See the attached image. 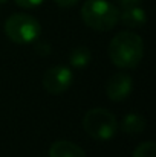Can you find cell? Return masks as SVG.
Returning a JSON list of instances; mask_svg holds the SVG:
<instances>
[{
  "mask_svg": "<svg viewBox=\"0 0 156 157\" xmlns=\"http://www.w3.org/2000/svg\"><path fill=\"white\" fill-rule=\"evenodd\" d=\"M121 9H127V8H133V6H141L142 0H118Z\"/></svg>",
  "mask_w": 156,
  "mask_h": 157,
  "instance_id": "13",
  "label": "cell"
},
{
  "mask_svg": "<svg viewBox=\"0 0 156 157\" xmlns=\"http://www.w3.org/2000/svg\"><path fill=\"white\" fill-rule=\"evenodd\" d=\"M74 81V73L66 66H52L43 75V87L51 95L64 93Z\"/></svg>",
  "mask_w": 156,
  "mask_h": 157,
  "instance_id": "5",
  "label": "cell"
},
{
  "mask_svg": "<svg viewBox=\"0 0 156 157\" xmlns=\"http://www.w3.org/2000/svg\"><path fill=\"white\" fill-rule=\"evenodd\" d=\"M37 52L40 53V55H46V53L51 52V48H49L48 43H38L37 44Z\"/></svg>",
  "mask_w": 156,
  "mask_h": 157,
  "instance_id": "14",
  "label": "cell"
},
{
  "mask_svg": "<svg viewBox=\"0 0 156 157\" xmlns=\"http://www.w3.org/2000/svg\"><path fill=\"white\" fill-rule=\"evenodd\" d=\"M83 128L92 139L107 140L116 134L118 121L106 108H92L83 117Z\"/></svg>",
  "mask_w": 156,
  "mask_h": 157,
  "instance_id": "4",
  "label": "cell"
},
{
  "mask_svg": "<svg viewBox=\"0 0 156 157\" xmlns=\"http://www.w3.org/2000/svg\"><path fill=\"white\" fill-rule=\"evenodd\" d=\"M133 89V81L126 73H115L109 78L106 84V93L112 101H122L126 99Z\"/></svg>",
  "mask_w": 156,
  "mask_h": 157,
  "instance_id": "6",
  "label": "cell"
},
{
  "mask_svg": "<svg viewBox=\"0 0 156 157\" xmlns=\"http://www.w3.org/2000/svg\"><path fill=\"white\" fill-rule=\"evenodd\" d=\"M80 15L84 25L100 32L113 29L119 21V9L107 0H86Z\"/></svg>",
  "mask_w": 156,
  "mask_h": 157,
  "instance_id": "2",
  "label": "cell"
},
{
  "mask_svg": "<svg viewBox=\"0 0 156 157\" xmlns=\"http://www.w3.org/2000/svg\"><path fill=\"white\" fill-rule=\"evenodd\" d=\"M156 154V145L155 142H152V140H149V142H144V144H141L136 150H135V153H133V157H155Z\"/></svg>",
  "mask_w": 156,
  "mask_h": 157,
  "instance_id": "11",
  "label": "cell"
},
{
  "mask_svg": "<svg viewBox=\"0 0 156 157\" xmlns=\"http://www.w3.org/2000/svg\"><path fill=\"white\" fill-rule=\"evenodd\" d=\"M92 59V53L90 51L86 48V46H78L75 49L70 51V55H69V61L74 67L77 69H83L86 67Z\"/></svg>",
  "mask_w": 156,
  "mask_h": 157,
  "instance_id": "10",
  "label": "cell"
},
{
  "mask_svg": "<svg viewBox=\"0 0 156 157\" xmlns=\"http://www.w3.org/2000/svg\"><path fill=\"white\" fill-rule=\"evenodd\" d=\"M119 20L124 26L129 28H139L144 26L147 21V14L141 6H133L127 9H121L119 12Z\"/></svg>",
  "mask_w": 156,
  "mask_h": 157,
  "instance_id": "8",
  "label": "cell"
},
{
  "mask_svg": "<svg viewBox=\"0 0 156 157\" xmlns=\"http://www.w3.org/2000/svg\"><path fill=\"white\" fill-rule=\"evenodd\" d=\"M8 0H0V5H3V3H6Z\"/></svg>",
  "mask_w": 156,
  "mask_h": 157,
  "instance_id": "16",
  "label": "cell"
},
{
  "mask_svg": "<svg viewBox=\"0 0 156 157\" xmlns=\"http://www.w3.org/2000/svg\"><path fill=\"white\" fill-rule=\"evenodd\" d=\"M49 157H86L83 148L70 140H57L49 148Z\"/></svg>",
  "mask_w": 156,
  "mask_h": 157,
  "instance_id": "7",
  "label": "cell"
},
{
  "mask_svg": "<svg viewBox=\"0 0 156 157\" xmlns=\"http://www.w3.org/2000/svg\"><path fill=\"white\" fill-rule=\"evenodd\" d=\"M42 26L29 14H12L5 21V34L15 44H29L40 37Z\"/></svg>",
  "mask_w": 156,
  "mask_h": 157,
  "instance_id": "3",
  "label": "cell"
},
{
  "mask_svg": "<svg viewBox=\"0 0 156 157\" xmlns=\"http://www.w3.org/2000/svg\"><path fill=\"white\" fill-rule=\"evenodd\" d=\"M107 53L116 67L135 69L144 56L142 38L135 32L122 31L110 40Z\"/></svg>",
  "mask_w": 156,
  "mask_h": 157,
  "instance_id": "1",
  "label": "cell"
},
{
  "mask_svg": "<svg viewBox=\"0 0 156 157\" xmlns=\"http://www.w3.org/2000/svg\"><path fill=\"white\" fill-rule=\"evenodd\" d=\"M57 5H60V6H63V8H69V6H74L78 0H54Z\"/></svg>",
  "mask_w": 156,
  "mask_h": 157,
  "instance_id": "15",
  "label": "cell"
},
{
  "mask_svg": "<svg viewBox=\"0 0 156 157\" xmlns=\"http://www.w3.org/2000/svg\"><path fill=\"white\" fill-rule=\"evenodd\" d=\"M146 119L141 114L136 113H129L124 116L122 122H121V130L127 134H139L146 130Z\"/></svg>",
  "mask_w": 156,
  "mask_h": 157,
  "instance_id": "9",
  "label": "cell"
},
{
  "mask_svg": "<svg viewBox=\"0 0 156 157\" xmlns=\"http://www.w3.org/2000/svg\"><path fill=\"white\" fill-rule=\"evenodd\" d=\"M18 6L22 8H26V9H32V8H37L40 6L45 0H14Z\"/></svg>",
  "mask_w": 156,
  "mask_h": 157,
  "instance_id": "12",
  "label": "cell"
}]
</instances>
